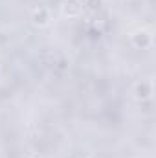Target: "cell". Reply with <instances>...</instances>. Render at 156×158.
<instances>
[{
	"instance_id": "cell-5",
	"label": "cell",
	"mask_w": 156,
	"mask_h": 158,
	"mask_svg": "<svg viewBox=\"0 0 156 158\" xmlns=\"http://www.w3.org/2000/svg\"><path fill=\"white\" fill-rule=\"evenodd\" d=\"M84 7H88L92 11H97L101 7V0H84Z\"/></svg>"
},
{
	"instance_id": "cell-1",
	"label": "cell",
	"mask_w": 156,
	"mask_h": 158,
	"mask_svg": "<svg viewBox=\"0 0 156 158\" xmlns=\"http://www.w3.org/2000/svg\"><path fill=\"white\" fill-rule=\"evenodd\" d=\"M84 0H63L61 2V13L66 19H79L84 13Z\"/></svg>"
},
{
	"instance_id": "cell-2",
	"label": "cell",
	"mask_w": 156,
	"mask_h": 158,
	"mask_svg": "<svg viewBox=\"0 0 156 158\" xmlns=\"http://www.w3.org/2000/svg\"><path fill=\"white\" fill-rule=\"evenodd\" d=\"M130 42L138 50H147L153 46V31L149 28H140L130 35Z\"/></svg>"
},
{
	"instance_id": "cell-3",
	"label": "cell",
	"mask_w": 156,
	"mask_h": 158,
	"mask_svg": "<svg viewBox=\"0 0 156 158\" xmlns=\"http://www.w3.org/2000/svg\"><path fill=\"white\" fill-rule=\"evenodd\" d=\"M30 19H31V24H33V26L44 28V26H48L50 20H51V11H50V7H46V6H37V7L31 9Z\"/></svg>"
},
{
	"instance_id": "cell-4",
	"label": "cell",
	"mask_w": 156,
	"mask_h": 158,
	"mask_svg": "<svg viewBox=\"0 0 156 158\" xmlns=\"http://www.w3.org/2000/svg\"><path fill=\"white\" fill-rule=\"evenodd\" d=\"M132 94H134V98H136L138 101H147V99H151V96H153V81H149V79L138 81V83L134 85Z\"/></svg>"
}]
</instances>
